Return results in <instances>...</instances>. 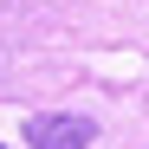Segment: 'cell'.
I'll list each match as a JSON object with an SVG mask.
<instances>
[{
	"instance_id": "obj_1",
	"label": "cell",
	"mask_w": 149,
	"mask_h": 149,
	"mask_svg": "<svg viewBox=\"0 0 149 149\" xmlns=\"http://www.w3.org/2000/svg\"><path fill=\"white\" fill-rule=\"evenodd\" d=\"M26 143L33 149H91L97 143V123L91 117H71V110H39V117H26Z\"/></svg>"
},
{
	"instance_id": "obj_2",
	"label": "cell",
	"mask_w": 149,
	"mask_h": 149,
	"mask_svg": "<svg viewBox=\"0 0 149 149\" xmlns=\"http://www.w3.org/2000/svg\"><path fill=\"white\" fill-rule=\"evenodd\" d=\"M0 149H7V143H0Z\"/></svg>"
}]
</instances>
